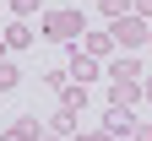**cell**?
Instances as JSON below:
<instances>
[{
	"mask_svg": "<svg viewBox=\"0 0 152 141\" xmlns=\"http://www.w3.org/2000/svg\"><path fill=\"white\" fill-rule=\"evenodd\" d=\"M38 141H60V136H49V130H44V136H38Z\"/></svg>",
	"mask_w": 152,
	"mask_h": 141,
	"instance_id": "23",
	"label": "cell"
},
{
	"mask_svg": "<svg viewBox=\"0 0 152 141\" xmlns=\"http://www.w3.org/2000/svg\"><path fill=\"white\" fill-rule=\"evenodd\" d=\"M44 87H49V92H65V87H71V71H44Z\"/></svg>",
	"mask_w": 152,
	"mask_h": 141,
	"instance_id": "15",
	"label": "cell"
},
{
	"mask_svg": "<svg viewBox=\"0 0 152 141\" xmlns=\"http://www.w3.org/2000/svg\"><path fill=\"white\" fill-rule=\"evenodd\" d=\"M65 71H71V82H98V60H92L87 49H82V38H76V44H65Z\"/></svg>",
	"mask_w": 152,
	"mask_h": 141,
	"instance_id": "3",
	"label": "cell"
},
{
	"mask_svg": "<svg viewBox=\"0 0 152 141\" xmlns=\"http://www.w3.org/2000/svg\"><path fill=\"white\" fill-rule=\"evenodd\" d=\"M71 141H114V136H109V130L98 125V130H82V136H71Z\"/></svg>",
	"mask_w": 152,
	"mask_h": 141,
	"instance_id": "16",
	"label": "cell"
},
{
	"mask_svg": "<svg viewBox=\"0 0 152 141\" xmlns=\"http://www.w3.org/2000/svg\"><path fill=\"white\" fill-rule=\"evenodd\" d=\"M82 49H87L92 60H114V49H120V44H114L109 27H87V33H82Z\"/></svg>",
	"mask_w": 152,
	"mask_h": 141,
	"instance_id": "4",
	"label": "cell"
},
{
	"mask_svg": "<svg viewBox=\"0 0 152 141\" xmlns=\"http://www.w3.org/2000/svg\"><path fill=\"white\" fill-rule=\"evenodd\" d=\"M49 136H60V141L82 136V114H71V109H54V114H49Z\"/></svg>",
	"mask_w": 152,
	"mask_h": 141,
	"instance_id": "8",
	"label": "cell"
},
{
	"mask_svg": "<svg viewBox=\"0 0 152 141\" xmlns=\"http://www.w3.org/2000/svg\"><path fill=\"white\" fill-rule=\"evenodd\" d=\"M6 11H11V6H0V27H6Z\"/></svg>",
	"mask_w": 152,
	"mask_h": 141,
	"instance_id": "22",
	"label": "cell"
},
{
	"mask_svg": "<svg viewBox=\"0 0 152 141\" xmlns=\"http://www.w3.org/2000/svg\"><path fill=\"white\" fill-rule=\"evenodd\" d=\"M136 103H147L141 82H109V109H136Z\"/></svg>",
	"mask_w": 152,
	"mask_h": 141,
	"instance_id": "6",
	"label": "cell"
},
{
	"mask_svg": "<svg viewBox=\"0 0 152 141\" xmlns=\"http://www.w3.org/2000/svg\"><path fill=\"white\" fill-rule=\"evenodd\" d=\"M103 22H120V16H130V0H98Z\"/></svg>",
	"mask_w": 152,
	"mask_h": 141,
	"instance_id": "13",
	"label": "cell"
},
{
	"mask_svg": "<svg viewBox=\"0 0 152 141\" xmlns=\"http://www.w3.org/2000/svg\"><path fill=\"white\" fill-rule=\"evenodd\" d=\"M6 54H11V44H6V38H0V65H6Z\"/></svg>",
	"mask_w": 152,
	"mask_h": 141,
	"instance_id": "21",
	"label": "cell"
},
{
	"mask_svg": "<svg viewBox=\"0 0 152 141\" xmlns=\"http://www.w3.org/2000/svg\"><path fill=\"white\" fill-rule=\"evenodd\" d=\"M16 82H22V71L6 60V65H0V92H16Z\"/></svg>",
	"mask_w": 152,
	"mask_h": 141,
	"instance_id": "14",
	"label": "cell"
},
{
	"mask_svg": "<svg viewBox=\"0 0 152 141\" xmlns=\"http://www.w3.org/2000/svg\"><path fill=\"white\" fill-rule=\"evenodd\" d=\"M0 38H6V44H11V54H16V49H27L38 33H33V22H22V16H16V22H6V27H0Z\"/></svg>",
	"mask_w": 152,
	"mask_h": 141,
	"instance_id": "9",
	"label": "cell"
},
{
	"mask_svg": "<svg viewBox=\"0 0 152 141\" xmlns=\"http://www.w3.org/2000/svg\"><path fill=\"white\" fill-rule=\"evenodd\" d=\"M130 141H152V125H136V130H130Z\"/></svg>",
	"mask_w": 152,
	"mask_h": 141,
	"instance_id": "18",
	"label": "cell"
},
{
	"mask_svg": "<svg viewBox=\"0 0 152 141\" xmlns=\"http://www.w3.org/2000/svg\"><path fill=\"white\" fill-rule=\"evenodd\" d=\"M141 98H147V103H152V71L141 76Z\"/></svg>",
	"mask_w": 152,
	"mask_h": 141,
	"instance_id": "20",
	"label": "cell"
},
{
	"mask_svg": "<svg viewBox=\"0 0 152 141\" xmlns=\"http://www.w3.org/2000/svg\"><path fill=\"white\" fill-rule=\"evenodd\" d=\"M16 130H22L27 141H38V136L49 130V119H38V114H16Z\"/></svg>",
	"mask_w": 152,
	"mask_h": 141,
	"instance_id": "11",
	"label": "cell"
},
{
	"mask_svg": "<svg viewBox=\"0 0 152 141\" xmlns=\"http://www.w3.org/2000/svg\"><path fill=\"white\" fill-rule=\"evenodd\" d=\"M0 141H27V136H22V130H16V125H11V130H0Z\"/></svg>",
	"mask_w": 152,
	"mask_h": 141,
	"instance_id": "19",
	"label": "cell"
},
{
	"mask_svg": "<svg viewBox=\"0 0 152 141\" xmlns=\"http://www.w3.org/2000/svg\"><path fill=\"white\" fill-rule=\"evenodd\" d=\"M136 125H141V119L130 114V109H103V130H109L114 141H120V136H130V130H136Z\"/></svg>",
	"mask_w": 152,
	"mask_h": 141,
	"instance_id": "7",
	"label": "cell"
},
{
	"mask_svg": "<svg viewBox=\"0 0 152 141\" xmlns=\"http://www.w3.org/2000/svg\"><path fill=\"white\" fill-rule=\"evenodd\" d=\"M147 71H152V65H141L136 54H114V60H109V82H141Z\"/></svg>",
	"mask_w": 152,
	"mask_h": 141,
	"instance_id": "5",
	"label": "cell"
},
{
	"mask_svg": "<svg viewBox=\"0 0 152 141\" xmlns=\"http://www.w3.org/2000/svg\"><path fill=\"white\" fill-rule=\"evenodd\" d=\"M38 22H44L38 33H44L49 44H76V38L87 33V16L76 11V6H65V11H44V16H38Z\"/></svg>",
	"mask_w": 152,
	"mask_h": 141,
	"instance_id": "1",
	"label": "cell"
},
{
	"mask_svg": "<svg viewBox=\"0 0 152 141\" xmlns=\"http://www.w3.org/2000/svg\"><path fill=\"white\" fill-rule=\"evenodd\" d=\"M6 6H11V16H22V22L27 16H44V0H6Z\"/></svg>",
	"mask_w": 152,
	"mask_h": 141,
	"instance_id": "12",
	"label": "cell"
},
{
	"mask_svg": "<svg viewBox=\"0 0 152 141\" xmlns=\"http://www.w3.org/2000/svg\"><path fill=\"white\" fill-rule=\"evenodd\" d=\"M109 33H114V44H120V54H136V49H147L152 22H141V16L130 11V16H120V22H109Z\"/></svg>",
	"mask_w": 152,
	"mask_h": 141,
	"instance_id": "2",
	"label": "cell"
},
{
	"mask_svg": "<svg viewBox=\"0 0 152 141\" xmlns=\"http://www.w3.org/2000/svg\"><path fill=\"white\" fill-rule=\"evenodd\" d=\"M130 11H136L141 22H152V0H130Z\"/></svg>",
	"mask_w": 152,
	"mask_h": 141,
	"instance_id": "17",
	"label": "cell"
},
{
	"mask_svg": "<svg viewBox=\"0 0 152 141\" xmlns=\"http://www.w3.org/2000/svg\"><path fill=\"white\" fill-rule=\"evenodd\" d=\"M60 109H71V114H82V109H87V82H71V87L60 92Z\"/></svg>",
	"mask_w": 152,
	"mask_h": 141,
	"instance_id": "10",
	"label": "cell"
}]
</instances>
